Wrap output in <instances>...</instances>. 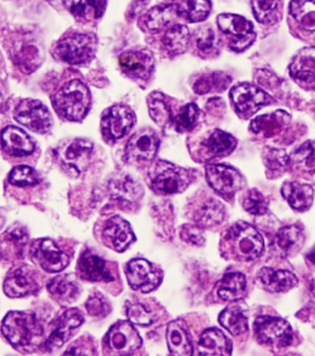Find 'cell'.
Returning <instances> with one entry per match:
<instances>
[{
	"mask_svg": "<svg viewBox=\"0 0 315 356\" xmlns=\"http://www.w3.org/2000/svg\"><path fill=\"white\" fill-rule=\"evenodd\" d=\"M264 238L251 224L238 221L233 224L221 240V251L227 259L252 261L263 254Z\"/></svg>",
	"mask_w": 315,
	"mask_h": 356,
	"instance_id": "6da1fadb",
	"label": "cell"
},
{
	"mask_svg": "<svg viewBox=\"0 0 315 356\" xmlns=\"http://www.w3.org/2000/svg\"><path fill=\"white\" fill-rule=\"evenodd\" d=\"M1 332L8 343L21 352H33L44 341L43 327L33 314L10 311L2 321Z\"/></svg>",
	"mask_w": 315,
	"mask_h": 356,
	"instance_id": "7a4b0ae2",
	"label": "cell"
},
{
	"mask_svg": "<svg viewBox=\"0 0 315 356\" xmlns=\"http://www.w3.org/2000/svg\"><path fill=\"white\" fill-rule=\"evenodd\" d=\"M55 111L70 122H80L88 113L91 106V94L80 80L65 83L53 98Z\"/></svg>",
	"mask_w": 315,
	"mask_h": 356,
	"instance_id": "3957f363",
	"label": "cell"
},
{
	"mask_svg": "<svg viewBox=\"0 0 315 356\" xmlns=\"http://www.w3.org/2000/svg\"><path fill=\"white\" fill-rule=\"evenodd\" d=\"M149 178L154 193L168 195L184 192L193 181V173L170 162L159 161L152 167Z\"/></svg>",
	"mask_w": 315,
	"mask_h": 356,
	"instance_id": "277c9868",
	"label": "cell"
},
{
	"mask_svg": "<svg viewBox=\"0 0 315 356\" xmlns=\"http://www.w3.org/2000/svg\"><path fill=\"white\" fill-rule=\"evenodd\" d=\"M97 51V38L92 33L72 32L64 35L55 47L58 60L72 65L88 63Z\"/></svg>",
	"mask_w": 315,
	"mask_h": 356,
	"instance_id": "5b68a950",
	"label": "cell"
},
{
	"mask_svg": "<svg viewBox=\"0 0 315 356\" xmlns=\"http://www.w3.org/2000/svg\"><path fill=\"white\" fill-rule=\"evenodd\" d=\"M259 343L266 346L285 348L293 341V330L286 321L275 316H259L253 325Z\"/></svg>",
	"mask_w": 315,
	"mask_h": 356,
	"instance_id": "8992f818",
	"label": "cell"
},
{
	"mask_svg": "<svg viewBox=\"0 0 315 356\" xmlns=\"http://www.w3.org/2000/svg\"><path fill=\"white\" fill-rule=\"evenodd\" d=\"M218 25L221 32L229 36V47L235 52H243L255 41L251 22L243 16L224 13L218 17Z\"/></svg>",
	"mask_w": 315,
	"mask_h": 356,
	"instance_id": "52a82bcc",
	"label": "cell"
},
{
	"mask_svg": "<svg viewBox=\"0 0 315 356\" xmlns=\"http://www.w3.org/2000/svg\"><path fill=\"white\" fill-rule=\"evenodd\" d=\"M229 95L236 112L243 119L252 116L264 106L273 102L268 94L252 83L235 86Z\"/></svg>",
	"mask_w": 315,
	"mask_h": 356,
	"instance_id": "ba28073f",
	"label": "cell"
},
{
	"mask_svg": "<svg viewBox=\"0 0 315 356\" xmlns=\"http://www.w3.org/2000/svg\"><path fill=\"white\" fill-rule=\"evenodd\" d=\"M14 119L33 133L45 134L52 127L49 108L38 100H22L14 111Z\"/></svg>",
	"mask_w": 315,
	"mask_h": 356,
	"instance_id": "9c48e42d",
	"label": "cell"
},
{
	"mask_svg": "<svg viewBox=\"0 0 315 356\" xmlns=\"http://www.w3.org/2000/svg\"><path fill=\"white\" fill-rule=\"evenodd\" d=\"M136 122L134 111L126 105H115L104 112L101 120L103 136L115 142L131 131Z\"/></svg>",
	"mask_w": 315,
	"mask_h": 356,
	"instance_id": "30bf717a",
	"label": "cell"
},
{
	"mask_svg": "<svg viewBox=\"0 0 315 356\" xmlns=\"http://www.w3.org/2000/svg\"><path fill=\"white\" fill-rule=\"evenodd\" d=\"M205 172L210 186L225 198L233 197L245 185L243 175L229 165H207Z\"/></svg>",
	"mask_w": 315,
	"mask_h": 356,
	"instance_id": "8fae6325",
	"label": "cell"
},
{
	"mask_svg": "<svg viewBox=\"0 0 315 356\" xmlns=\"http://www.w3.org/2000/svg\"><path fill=\"white\" fill-rule=\"evenodd\" d=\"M30 254L33 261L49 273L63 271L70 264L69 256L50 239L36 241L31 248Z\"/></svg>",
	"mask_w": 315,
	"mask_h": 356,
	"instance_id": "7c38bea8",
	"label": "cell"
},
{
	"mask_svg": "<svg viewBox=\"0 0 315 356\" xmlns=\"http://www.w3.org/2000/svg\"><path fill=\"white\" fill-rule=\"evenodd\" d=\"M92 152V143L83 139L72 140L57 151L61 166L74 176L80 175L88 166Z\"/></svg>",
	"mask_w": 315,
	"mask_h": 356,
	"instance_id": "4fadbf2b",
	"label": "cell"
},
{
	"mask_svg": "<svg viewBox=\"0 0 315 356\" xmlns=\"http://www.w3.org/2000/svg\"><path fill=\"white\" fill-rule=\"evenodd\" d=\"M126 276L129 286L143 293L156 290L162 282L161 272L156 270L150 262L143 259H132L128 263Z\"/></svg>",
	"mask_w": 315,
	"mask_h": 356,
	"instance_id": "5bb4252c",
	"label": "cell"
},
{
	"mask_svg": "<svg viewBox=\"0 0 315 356\" xmlns=\"http://www.w3.org/2000/svg\"><path fill=\"white\" fill-rule=\"evenodd\" d=\"M159 138L152 129H143L132 136L126 145L125 158L131 163L153 161L159 148Z\"/></svg>",
	"mask_w": 315,
	"mask_h": 356,
	"instance_id": "9a60e30c",
	"label": "cell"
},
{
	"mask_svg": "<svg viewBox=\"0 0 315 356\" xmlns=\"http://www.w3.org/2000/svg\"><path fill=\"white\" fill-rule=\"evenodd\" d=\"M106 346L114 354H132L142 346V338L129 322L120 321L108 330L105 338Z\"/></svg>",
	"mask_w": 315,
	"mask_h": 356,
	"instance_id": "2e32d148",
	"label": "cell"
},
{
	"mask_svg": "<svg viewBox=\"0 0 315 356\" xmlns=\"http://www.w3.org/2000/svg\"><path fill=\"white\" fill-rule=\"evenodd\" d=\"M83 322V314L78 309L66 311L58 319L57 326L50 334L46 343L47 348L53 352L63 347L72 337L75 330H77Z\"/></svg>",
	"mask_w": 315,
	"mask_h": 356,
	"instance_id": "e0dca14e",
	"label": "cell"
},
{
	"mask_svg": "<svg viewBox=\"0 0 315 356\" xmlns=\"http://www.w3.org/2000/svg\"><path fill=\"white\" fill-rule=\"evenodd\" d=\"M119 64L127 76L139 80L148 79L154 68L153 56L146 50L123 53L119 58Z\"/></svg>",
	"mask_w": 315,
	"mask_h": 356,
	"instance_id": "ac0fdd59",
	"label": "cell"
},
{
	"mask_svg": "<svg viewBox=\"0 0 315 356\" xmlns=\"http://www.w3.org/2000/svg\"><path fill=\"white\" fill-rule=\"evenodd\" d=\"M103 239L109 248L122 253L134 242L135 236L128 221L115 216L106 223Z\"/></svg>",
	"mask_w": 315,
	"mask_h": 356,
	"instance_id": "d6986e66",
	"label": "cell"
},
{
	"mask_svg": "<svg viewBox=\"0 0 315 356\" xmlns=\"http://www.w3.org/2000/svg\"><path fill=\"white\" fill-rule=\"evenodd\" d=\"M3 289L6 296L10 298H19L38 290V283L32 269L25 266L8 275Z\"/></svg>",
	"mask_w": 315,
	"mask_h": 356,
	"instance_id": "ffe728a7",
	"label": "cell"
},
{
	"mask_svg": "<svg viewBox=\"0 0 315 356\" xmlns=\"http://www.w3.org/2000/svg\"><path fill=\"white\" fill-rule=\"evenodd\" d=\"M289 72L298 85L306 89H315V49L300 51L292 61Z\"/></svg>",
	"mask_w": 315,
	"mask_h": 356,
	"instance_id": "44dd1931",
	"label": "cell"
},
{
	"mask_svg": "<svg viewBox=\"0 0 315 356\" xmlns=\"http://www.w3.org/2000/svg\"><path fill=\"white\" fill-rule=\"evenodd\" d=\"M32 138L22 129L8 126L2 131V149L11 156H26L35 151Z\"/></svg>",
	"mask_w": 315,
	"mask_h": 356,
	"instance_id": "7402d4cb",
	"label": "cell"
},
{
	"mask_svg": "<svg viewBox=\"0 0 315 356\" xmlns=\"http://www.w3.org/2000/svg\"><path fill=\"white\" fill-rule=\"evenodd\" d=\"M78 271L81 279L91 282H111L114 280L106 261L99 256L86 251L81 254L78 263Z\"/></svg>",
	"mask_w": 315,
	"mask_h": 356,
	"instance_id": "603a6c76",
	"label": "cell"
},
{
	"mask_svg": "<svg viewBox=\"0 0 315 356\" xmlns=\"http://www.w3.org/2000/svg\"><path fill=\"white\" fill-rule=\"evenodd\" d=\"M257 279L261 287L270 293H286L298 284L297 277L292 272L270 268H261Z\"/></svg>",
	"mask_w": 315,
	"mask_h": 356,
	"instance_id": "cb8c5ba5",
	"label": "cell"
},
{
	"mask_svg": "<svg viewBox=\"0 0 315 356\" xmlns=\"http://www.w3.org/2000/svg\"><path fill=\"white\" fill-rule=\"evenodd\" d=\"M167 341L170 354L173 355L193 354V341H191L189 329L182 319H177L168 324Z\"/></svg>",
	"mask_w": 315,
	"mask_h": 356,
	"instance_id": "d4e9b609",
	"label": "cell"
},
{
	"mask_svg": "<svg viewBox=\"0 0 315 356\" xmlns=\"http://www.w3.org/2000/svg\"><path fill=\"white\" fill-rule=\"evenodd\" d=\"M283 197L288 201L289 206L298 211H306L314 203V188L309 184L297 181H286L281 189Z\"/></svg>",
	"mask_w": 315,
	"mask_h": 356,
	"instance_id": "484cf974",
	"label": "cell"
},
{
	"mask_svg": "<svg viewBox=\"0 0 315 356\" xmlns=\"http://www.w3.org/2000/svg\"><path fill=\"white\" fill-rule=\"evenodd\" d=\"M198 350L201 355H230L232 343L221 330L209 329L200 338Z\"/></svg>",
	"mask_w": 315,
	"mask_h": 356,
	"instance_id": "4316f807",
	"label": "cell"
},
{
	"mask_svg": "<svg viewBox=\"0 0 315 356\" xmlns=\"http://www.w3.org/2000/svg\"><path fill=\"white\" fill-rule=\"evenodd\" d=\"M47 290L53 299L63 305H72L81 293L80 287L72 275H60L54 277L47 284Z\"/></svg>",
	"mask_w": 315,
	"mask_h": 356,
	"instance_id": "83f0119b",
	"label": "cell"
},
{
	"mask_svg": "<svg viewBox=\"0 0 315 356\" xmlns=\"http://www.w3.org/2000/svg\"><path fill=\"white\" fill-rule=\"evenodd\" d=\"M205 153L210 159L230 155L237 147V140L221 130H215L202 142Z\"/></svg>",
	"mask_w": 315,
	"mask_h": 356,
	"instance_id": "f1b7e54d",
	"label": "cell"
},
{
	"mask_svg": "<svg viewBox=\"0 0 315 356\" xmlns=\"http://www.w3.org/2000/svg\"><path fill=\"white\" fill-rule=\"evenodd\" d=\"M305 237L296 225L284 227L278 231L275 245L283 257H293L302 248Z\"/></svg>",
	"mask_w": 315,
	"mask_h": 356,
	"instance_id": "f546056e",
	"label": "cell"
},
{
	"mask_svg": "<svg viewBox=\"0 0 315 356\" xmlns=\"http://www.w3.org/2000/svg\"><path fill=\"white\" fill-rule=\"evenodd\" d=\"M191 41L189 28L182 24L168 28L162 38L163 47L168 55L178 56L186 51Z\"/></svg>",
	"mask_w": 315,
	"mask_h": 356,
	"instance_id": "4dcf8cb0",
	"label": "cell"
},
{
	"mask_svg": "<svg viewBox=\"0 0 315 356\" xmlns=\"http://www.w3.org/2000/svg\"><path fill=\"white\" fill-rule=\"evenodd\" d=\"M218 321L233 336L243 334L249 329L248 318L240 305H229L222 311Z\"/></svg>",
	"mask_w": 315,
	"mask_h": 356,
	"instance_id": "1f68e13d",
	"label": "cell"
},
{
	"mask_svg": "<svg viewBox=\"0 0 315 356\" xmlns=\"http://www.w3.org/2000/svg\"><path fill=\"white\" fill-rule=\"evenodd\" d=\"M246 277L239 272L225 275L218 284V294L225 301H238L245 296Z\"/></svg>",
	"mask_w": 315,
	"mask_h": 356,
	"instance_id": "d6a6232c",
	"label": "cell"
},
{
	"mask_svg": "<svg viewBox=\"0 0 315 356\" xmlns=\"http://www.w3.org/2000/svg\"><path fill=\"white\" fill-rule=\"evenodd\" d=\"M226 217L224 204L216 199H208L197 209L195 221L201 228L218 226Z\"/></svg>",
	"mask_w": 315,
	"mask_h": 356,
	"instance_id": "836d02e7",
	"label": "cell"
},
{
	"mask_svg": "<svg viewBox=\"0 0 315 356\" xmlns=\"http://www.w3.org/2000/svg\"><path fill=\"white\" fill-rule=\"evenodd\" d=\"M149 113L154 122L164 128L173 122L172 109L167 97L160 92H154L147 97Z\"/></svg>",
	"mask_w": 315,
	"mask_h": 356,
	"instance_id": "e575fe53",
	"label": "cell"
},
{
	"mask_svg": "<svg viewBox=\"0 0 315 356\" xmlns=\"http://www.w3.org/2000/svg\"><path fill=\"white\" fill-rule=\"evenodd\" d=\"M174 4L179 16L184 17L190 22L204 21L212 8L211 0H176Z\"/></svg>",
	"mask_w": 315,
	"mask_h": 356,
	"instance_id": "d590c367",
	"label": "cell"
},
{
	"mask_svg": "<svg viewBox=\"0 0 315 356\" xmlns=\"http://www.w3.org/2000/svg\"><path fill=\"white\" fill-rule=\"evenodd\" d=\"M253 14L261 24H275L282 16V0H251Z\"/></svg>",
	"mask_w": 315,
	"mask_h": 356,
	"instance_id": "8d00e7d4",
	"label": "cell"
},
{
	"mask_svg": "<svg viewBox=\"0 0 315 356\" xmlns=\"http://www.w3.org/2000/svg\"><path fill=\"white\" fill-rule=\"evenodd\" d=\"M176 17L179 16L174 3L156 6L146 14L145 26L150 31H160L167 27Z\"/></svg>",
	"mask_w": 315,
	"mask_h": 356,
	"instance_id": "74e56055",
	"label": "cell"
},
{
	"mask_svg": "<svg viewBox=\"0 0 315 356\" xmlns=\"http://www.w3.org/2000/svg\"><path fill=\"white\" fill-rule=\"evenodd\" d=\"M289 13L300 27L308 32H314L315 0H291Z\"/></svg>",
	"mask_w": 315,
	"mask_h": 356,
	"instance_id": "f35d334b",
	"label": "cell"
},
{
	"mask_svg": "<svg viewBox=\"0 0 315 356\" xmlns=\"http://www.w3.org/2000/svg\"><path fill=\"white\" fill-rule=\"evenodd\" d=\"M111 191L115 198L122 202H135L143 195L142 185L129 176L114 179L111 182Z\"/></svg>",
	"mask_w": 315,
	"mask_h": 356,
	"instance_id": "ab89813d",
	"label": "cell"
},
{
	"mask_svg": "<svg viewBox=\"0 0 315 356\" xmlns=\"http://www.w3.org/2000/svg\"><path fill=\"white\" fill-rule=\"evenodd\" d=\"M66 3L70 13L79 19L100 18L106 4V0H66Z\"/></svg>",
	"mask_w": 315,
	"mask_h": 356,
	"instance_id": "60d3db41",
	"label": "cell"
},
{
	"mask_svg": "<svg viewBox=\"0 0 315 356\" xmlns=\"http://www.w3.org/2000/svg\"><path fill=\"white\" fill-rule=\"evenodd\" d=\"M263 161L270 178L282 175L291 164V159L285 150L277 148H266L263 153Z\"/></svg>",
	"mask_w": 315,
	"mask_h": 356,
	"instance_id": "b9f144b4",
	"label": "cell"
},
{
	"mask_svg": "<svg viewBox=\"0 0 315 356\" xmlns=\"http://www.w3.org/2000/svg\"><path fill=\"white\" fill-rule=\"evenodd\" d=\"M232 77L223 72H213L204 75L196 81L193 86L194 92L199 95H205L211 92H223L229 88Z\"/></svg>",
	"mask_w": 315,
	"mask_h": 356,
	"instance_id": "7bdbcfd3",
	"label": "cell"
},
{
	"mask_svg": "<svg viewBox=\"0 0 315 356\" xmlns=\"http://www.w3.org/2000/svg\"><path fill=\"white\" fill-rule=\"evenodd\" d=\"M291 163L300 172L315 175V145L306 142L300 145L291 159Z\"/></svg>",
	"mask_w": 315,
	"mask_h": 356,
	"instance_id": "ee69618b",
	"label": "cell"
},
{
	"mask_svg": "<svg viewBox=\"0 0 315 356\" xmlns=\"http://www.w3.org/2000/svg\"><path fill=\"white\" fill-rule=\"evenodd\" d=\"M285 112H275L271 115H264L252 120L251 129L255 134H264V136H272L277 134L285 122Z\"/></svg>",
	"mask_w": 315,
	"mask_h": 356,
	"instance_id": "f6af8a7d",
	"label": "cell"
},
{
	"mask_svg": "<svg viewBox=\"0 0 315 356\" xmlns=\"http://www.w3.org/2000/svg\"><path fill=\"white\" fill-rule=\"evenodd\" d=\"M199 117L200 109L195 104L190 103L182 106L173 119L176 131L179 133H187L193 130L198 122Z\"/></svg>",
	"mask_w": 315,
	"mask_h": 356,
	"instance_id": "bcb514c9",
	"label": "cell"
},
{
	"mask_svg": "<svg viewBox=\"0 0 315 356\" xmlns=\"http://www.w3.org/2000/svg\"><path fill=\"white\" fill-rule=\"evenodd\" d=\"M8 181L19 187L33 186L39 184L40 178L38 173L32 168L22 165L11 170L8 176Z\"/></svg>",
	"mask_w": 315,
	"mask_h": 356,
	"instance_id": "7dc6e473",
	"label": "cell"
},
{
	"mask_svg": "<svg viewBox=\"0 0 315 356\" xmlns=\"http://www.w3.org/2000/svg\"><path fill=\"white\" fill-rule=\"evenodd\" d=\"M243 207L251 215L261 216L266 214L268 209V201L263 193L258 190L252 189L244 196Z\"/></svg>",
	"mask_w": 315,
	"mask_h": 356,
	"instance_id": "c3c4849f",
	"label": "cell"
},
{
	"mask_svg": "<svg viewBox=\"0 0 315 356\" xmlns=\"http://www.w3.org/2000/svg\"><path fill=\"white\" fill-rule=\"evenodd\" d=\"M127 316L132 324L139 326H150L153 323L151 314L142 304H129L127 307Z\"/></svg>",
	"mask_w": 315,
	"mask_h": 356,
	"instance_id": "681fc988",
	"label": "cell"
},
{
	"mask_svg": "<svg viewBox=\"0 0 315 356\" xmlns=\"http://www.w3.org/2000/svg\"><path fill=\"white\" fill-rule=\"evenodd\" d=\"M86 307L90 316L103 318L111 312V305L102 296H94L87 300Z\"/></svg>",
	"mask_w": 315,
	"mask_h": 356,
	"instance_id": "f907efd6",
	"label": "cell"
},
{
	"mask_svg": "<svg viewBox=\"0 0 315 356\" xmlns=\"http://www.w3.org/2000/svg\"><path fill=\"white\" fill-rule=\"evenodd\" d=\"M215 43V33L210 28H204L198 33L196 38L197 47L202 51H208L213 49Z\"/></svg>",
	"mask_w": 315,
	"mask_h": 356,
	"instance_id": "816d5d0a",
	"label": "cell"
},
{
	"mask_svg": "<svg viewBox=\"0 0 315 356\" xmlns=\"http://www.w3.org/2000/svg\"><path fill=\"white\" fill-rule=\"evenodd\" d=\"M182 238H184L187 242L193 243L194 245H202L204 243V235L200 229L196 227L186 225L184 227L181 234Z\"/></svg>",
	"mask_w": 315,
	"mask_h": 356,
	"instance_id": "f5cc1de1",
	"label": "cell"
},
{
	"mask_svg": "<svg viewBox=\"0 0 315 356\" xmlns=\"http://www.w3.org/2000/svg\"><path fill=\"white\" fill-rule=\"evenodd\" d=\"M8 240L11 241L14 245H24V243L27 241L26 232L22 228L10 229V231L7 232Z\"/></svg>",
	"mask_w": 315,
	"mask_h": 356,
	"instance_id": "db71d44e",
	"label": "cell"
},
{
	"mask_svg": "<svg viewBox=\"0 0 315 356\" xmlns=\"http://www.w3.org/2000/svg\"><path fill=\"white\" fill-rule=\"evenodd\" d=\"M305 259L309 267L315 271V245L306 254Z\"/></svg>",
	"mask_w": 315,
	"mask_h": 356,
	"instance_id": "11a10c76",
	"label": "cell"
},
{
	"mask_svg": "<svg viewBox=\"0 0 315 356\" xmlns=\"http://www.w3.org/2000/svg\"><path fill=\"white\" fill-rule=\"evenodd\" d=\"M146 4H147V1H143V0H140V1L135 2L134 4L132 5V15H136L137 13H139L140 11L145 10Z\"/></svg>",
	"mask_w": 315,
	"mask_h": 356,
	"instance_id": "9f6ffc18",
	"label": "cell"
}]
</instances>
